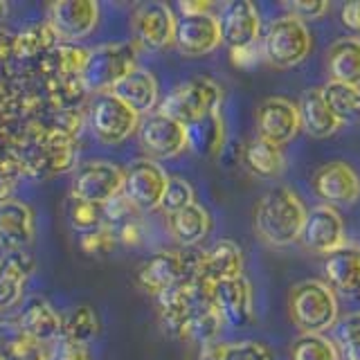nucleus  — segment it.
Masks as SVG:
<instances>
[{"label":"nucleus","mask_w":360,"mask_h":360,"mask_svg":"<svg viewBox=\"0 0 360 360\" xmlns=\"http://www.w3.org/2000/svg\"><path fill=\"white\" fill-rule=\"evenodd\" d=\"M304 219L307 207L290 187L266 191L255 207V230L270 248H286L300 241Z\"/></svg>","instance_id":"f257e3e1"},{"label":"nucleus","mask_w":360,"mask_h":360,"mask_svg":"<svg viewBox=\"0 0 360 360\" xmlns=\"http://www.w3.org/2000/svg\"><path fill=\"white\" fill-rule=\"evenodd\" d=\"M288 313L302 333H322L338 324V300L329 284L304 279L288 295Z\"/></svg>","instance_id":"f03ea898"},{"label":"nucleus","mask_w":360,"mask_h":360,"mask_svg":"<svg viewBox=\"0 0 360 360\" xmlns=\"http://www.w3.org/2000/svg\"><path fill=\"white\" fill-rule=\"evenodd\" d=\"M135 68H138V48H135V43H106L88 52L79 82H82L84 90H90L95 95L110 93Z\"/></svg>","instance_id":"7ed1b4c3"},{"label":"nucleus","mask_w":360,"mask_h":360,"mask_svg":"<svg viewBox=\"0 0 360 360\" xmlns=\"http://www.w3.org/2000/svg\"><path fill=\"white\" fill-rule=\"evenodd\" d=\"M221 104H223V90L214 79L191 77L187 82L178 84L160 101L158 110L189 127V124H196L214 115V112H219Z\"/></svg>","instance_id":"20e7f679"},{"label":"nucleus","mask_w":360,"mask_h":360,"mask_svg":"<svg viewBox=\"0 0 360 360\" xmlns=\"http://www.w3.org/2000/svg\"><path fill=\"white\" fill-rule=\"evenodd\" d=\"M311 45L313 41L307 22L292 14H281L270 20L266 27L262 52L270 65L288 70L307 59L311 54Z\"/></svg>","instance_id":"39448f33"},{"label":"nucleus","mask_w":360,"mask_h":360,"mask_svg":"<svg viewBox=\"0 0 360 360\" xmlns=\"http://www.w3.org/2000/svg\"><path fill=\"white\" fill-rule=\"evenodd\" d=\"M212 290L214 288L202 284L198 277H191L158 295V318H160L162 331L176 340H187L191 315H194L200 300L212 297Z\"/></svg>","instance_id":"423d86ee"},{"label":"nucleus","mask_w":360,"mask_h":360,"mask_svg":"<svg viewBox=\"0 0 360 360\" xmlns=\"http://www.w3.org/2000/svg\"><path fill=\"white\" fill-rule=\"evenodd\" d=\"M200 252L183 248V250H160L146 259L138 273V284L149 295L158 297L180 281L196 277Z\"/></svg>","instance_id":"0eeeda50"},{"label":"nucleus","mask_w":360,"mask_h":360,"mask_svg":"<svg viewBox=\"0 0 360 360\" xmlns=\"http://www.w3.org/2000/svg\"><path fill=\"white\" fill-rule=\"evenodd\" d=\"M140 120L138 112L112 93L95 95L90 104V131L97 142L106 146L127 142L133 133H138Z\"/></svg>","instance_id":"6e6552de"},{"label":"nucleus","mask_w":360,"mask_h":360,"mask_svg":"<svg viewBox=\"0 0 360 360\" xmlns=\"http://www.w3.org/2000/svg\"><path fill=\"white\" fill-rule=\"evenodd\" d=\"M72 198L93 205H108L124 194V169L108 160H90L75 169Z\"/></svg>","instance_id":"1a4fd4ad"},{"label":"nucleus","mask_w":360,"mask_h":360,"mask_svg":"<svg viewBox=\"0 0 360 360\" xmlns=\"http://www.w3.org/2000/svg\"><path fill=\"white\" fill-rule=\"evenodd\" d=\"M138 140L142 151L149 155V160H172V158L180 155L187 146V127L160 110H153L149 115L140 120L138 127Z\"/></svg>","instance_id":"9d476101"},{"label":"nucleus","mask_w":360,"mask_h":360,"mask_svg":"<svg viewBox=\"0 0 360 360\" xmlns=\"http://www.w3.org/2000/svg\"><path fill=\"white\" fill-rule=\"evenodd\" d=\"M169 183V174L160 162L140 158L124 169V196H127L140 212L160 210L165 189Z\"/></svg>","instance_id":"9b49d317"},{"label":"nucleus","mask_w":360,"mask_h":360,"mask_svg":"<svg viewBox=\"0 0 360 360\" xmlns=\"http://www.w3.org/2000/svg\"><path fill=\"white\" fill-rule=\"evenodd\" d=\"M45 22L59 41L77 43L95 32L99 22V5L95 0H56L48 7Z\"/></svg>","instance_id":"f8f14e48"},{"label":"nucleus","mask_w":360,"mask_h":360,"mask_svg":"<svg viewBox=\"0 0 360 360\" xmlns=\"http://www.w3.org/2000/svg\"><path fill=\"white\" fill-rule=\"evenodd\" d=\"M221 39L234 54L250 52L262 37V18L250 0H232L219 14Z\"/></svg>","instance_id":"ddd939ff"},{"label":"nucleus","mask_w":360,"mask_h":360,"mask_svg":"<svg viewBox=\"0 0 360 360\" xmlns=\"http://www.w3.org/2000/svg\"><path fill=\"white\" fill-rule=\"evenodd\" d=\"M178 16L167 3H142L133 11V37L144 50L160 52L174 45Z\"/></svg>","instance_id":"4468645a"},{"label":"nucleus","mask_w":360,"mask_h":360,"mask_svg":"<svg viewBox=\"0 0 360 360\" xmlns=\"http://www.w3.org/2000/svg\"><path fill=\"white\" fill-rule=\"evenodd\" d=\"M302 245L311 252L331 255L333 250L345 245V223L340 212L331 205H315L307 210V219L300 234Z\"/></svg>","instance_id":"2eb2a0df"},{"label":"nucleus","mask_w":360,"mask_h":360,"mask_svg":"<svg viewBox=\"0 0 360 360\" xmlns=\"http://www.w3.org/2000/svg\"><path fill=\"white\" fill-rule=\"evenodd\" d=\"M313 189L326 205L347 207L360 198V176L342 160L324 162L313 174Z\"/></svg>","instance_id":"dca6fc26"},{"label":"nucleus","mask_w":360,"mask_h":360,"mask_svg":"<svg viewBox=\"0 0 360 360\" xmlns=\"http://www.w3.org/2000/svg\"><path fill=\"white\" fill-rule=\"evenodd\" d=\"M300 110L286 97H268L257 110V138L275 146L288 144L300 133Z\"/></svg>","instance_id":"f3484780"},{"label":"nucleus","mask_w":360,"mask_h":360,"mask_svg":"<svg viewBox=\"0 0 360 360\" xmlns=\"http://www.w3.org/2000/svg\"><path fill=\"white\" fill-rule=\"evenodd\" d=\"M223 43L219 16L200 14V16H178L176 22V50L187 59L207 56Z\"/></svg>","instance_id":"a211bd4d"},{"label":"nucleus","mask_w":360,"mask_h":360,"mask_svg":"<svg viewBox=\"0 0 360 360\" xmlns=\"http://www.w3.org/2000/svg\"><path fill=\"white\" fill-rule=\"evenodd\" d=\"M16 331L25 335L27 340L48 347L63 335V315L45 297L34 295L25 302V307L18 313Z\"/></svg>","instance_id":"6ab92c4d"},{"label":"nucleus","mask_w":360,"mask_h":360,"mask_svg":"<svg viewBox=\"0 0 360 360\" xmlns=\"http://www.w3.org/2000/svg\"><path fill=\"white\" fill-rule=\"evenodd\" d=\"M212 300L219 315L223 318V324H230L234 329L248 326L255 318L252 286L245 277L221 281V284L214 286Z\"/></svg>","instance_id":"aec40b11"},{"label":"nucleus","mask_w":360,"mask_h":360,"mask_svg":"<svg viewBox=\"0 0 360 360\" xmlns=\"http://www.w3.org/2000/svg\"><path fill=\"white\" fill-rule=\"evenodd\" d=\"M37 234L34 212L22 200H0V250L22 252Z\"/></svg>","instance_id":"412c9836"},{"label":"nucleus","mask_w":360,"mask_h":360,"mask_svg":"<svg viewBox=\"0 0 360 360\" xmlns=\"http://www.w3.org/2000/svg\"><path fill=\"white\" fill-rule=\"evenodd\" d=\"M196 277L214 288L221 281L243 277V255L241 248L230 239H221L214 243L210 250L200 252V262Z\"/></svg>","instance_id":"4be33fe9"},{"label":"nucleus","mask_w":360,"mask_h":360,"mask_svg":"<svg viewBox=\"0 0 360 360\" xmlns=\"http://www.w3.org/2000/svg\"><path fill=\"white\" fill-rule=\"evenodd\" d=\"M34 257L30 252H11L0 259V313L18 307L27 281L34 273Z\"/></svg>","instance_id":"5701e85b"},{"label":"nucleus","mask_w":360,"mask_h":360,"mask_svg":"<svg viewBox=\"0 0 360 360\" xmlns=\"http://www.w3.org/2000/svg\"><path fill=\"white\" fill-rule=\"evenodd\" d=\"M324 275L331 290L335 288L347 297L360 295V245L345 243L324 259Z\"/></svg>","instance_id":"b1692460"},{"label":"nucleus","mask_w":360,"mask_h":360,"mask_svg":"<svg viewBox=\"0 0 360 360\" xmlns=\"http://www.w3.org/2000/svg\"><path fill=\"white\" fill-rule=\"evenodd\" d=\"M110 93L117 95L124 104L133 108L140 117H144L155 110L158 99H160V86H158V79L149 70L135 68V70L124 77Z\"/></svg>","instance_id":"393cba45"},{"label":"nucleus","mask_w":360,"mask_h":360,"mask_svg":"<svg viewBox=\"0 0 360 360\" xmlns=\"http://www.w3.org/2000/svg\"><path fill=\"white\" fill-rule=\"evenodd\" d=\"M326 72L329 82H340L360 88V39L342 37L326 50Z\"/></svg>","instance_id":"a878e982"},{"label":"nucleus","mask_w":360,"mask_h":360,"mask_svg":"<svg viewBox=\"0 0 360 360\" xmlns=\"http://www.w3.org/2000/svg\"><path fill=\"white\" fill-rule=\"evenodd\" d=\"M300 110V124L311 138H331V135L340 129V124L333 117V112L326 106V101L322 97V88H309L304 90V95L297 104Z\"/></svg>","instance_id":"bb28decb"},{"label":"nucleus","mask_w":360,"mask_h":360,"mask_svg":"<svg viewBox=\"0 0 360 360\" xmlns=\"http://www.w3.org/2000/svg\"><path fill=\"white\" fill-rule=\"evenodd\" d=\"M167 225H169V234L174 236V241L178 245L194 248L207 236L212 228V219L205 207L198 205V202H191L189 207L167 217Z\"/></svg>","instance_id":"cd10ccee"},{"label":"nucleus","mask_w":360,"mask_h":360,"mask_svg":"<svg viewBox=\"0 0 360 360\" xmlns=\"http://www.w3.org/2000/svg\"><path fill=\"white\" fill-rule=\"evenodd\" d=\"M243 162L259 178H277L284 174L286 158L281 146L264 142L262 138H255L252 142L245 144Z\"/></svg>","instance_id":"c85d7f7f"},{"label":"nucleus","mask_w":360,"mask_h":360,"mask_svg":"<svg viewBox=\"0 0 360 360\" xmlns=\"http://www.w3.org/2000/svg\"><path fill=\"white\" fill-rule=\"evenodd\" d=\"M322 97L340 127H345V124H360V88L358 86L326 82L322 86Z\"/></svg>","instance_id":"c756f323"},{"label":"nucleus","mask_w":360,"mask_h":360,"mask_svg":"<svg viewBox=\"0 0 360 360\" xmlns=\"http://www.w3.org/2000/svg\"><path fill=\"white\" fill-rule=\"evenodd\" d=\"M187 138H189V146L194 151L205 155H217L225 144V124L221 110L196 124H189Z\"/></svg>","instance_id":"7c9ffc66"},{"label":"nucleus","mask_w":360,"mask_h":360,"mask_svg":"<svg viewBox=\"0 0 360 360\" xmlns=\"http://www.w3.org/2000/svg\"><path fill=\"white\" fill-rule=\"evenodd\" d=\"M221 329H223V318L219 315L217 307H214V300L212 297L200 300L189 322V340H196L200 347L212 345L217 342Z\"/></svg>","instance_id":"2f4dec72"},{"label":"nucleus","mask_w":360,"mask_h":360,"mask_svg":"<svg viewBox=\"0 0 360 360\" xmlns=\"http://www.w3.org/2000/svg\"><path fill=\"white\" fill-rule=\"evenodd\" d=\"M56 43H59V39H56V34L48 22H34L14 39V54H18L20 59H30V56L52 50Z\"/></svg>","instance_id":"473e14b6"},{"label":"nucleus","mask_w":360,"mask_h":360,"mask_svg":"<svg viewBox=\"0 0 360 360\" xmlns=\"http://www.w3.org/2000/svg\"><path fill=\"white\" fill-rule=\"evenodd\" d=\"M43 165H48L54 174H63V172H70L75 167V144L70 140V135L63 133V131H54L50 133L48 138L43 142Z\"/></svg>","instance_id":"72a5a7b5"},{"label":"nucleus","mask_w":360,"mask_h":360,"mask_svg":"<svg viewBox=\"0 0 360 360\" xmlns=\"http://www.w3.org/2000/svg\"><path fill=\"white\" fill-rule=\"evenodd\" d=\"M99 331L97 313L88 304H79L63 318V335L75 342L90 345Z\"/></svg>","instance_id":"f704fd0d"},{"label":"nucleus","mask_w":360,"mask_h":360,"mask_svg":"<svg viewBox=\"0 0 360 360\" xmlns=\"http://www.w3.org/2000/svg\"><path fill=\"white\" fill-rule=\"evenodd\" d=\"M290 360H340V352L322 333H302L290 349Z\"/></svg>","instance_id":"c9c22d12"},{"label":"nucleus","mask_w":360,"mask_h":360,"mask_svg":"<svg viewBox=\"0 0 360 360\" xmlns=\"http://www.w3.org/2000/svg\"><path fill=\"white\" fill-rule=\"evenodd\" d=\"M191 202H196L194 200V187H191L185 178L169 176V183H167L165 196H162V202H160V210L167 214V217H172V214L189 207Z\"/></svg>","instance_id":"e433bc0d"},{"label":"nucleus","mask_w":360,"mask_h":360,"mask_svg":"<svg viewBox=\"0 0 360 360\" xmlns=\"http://www.w3.org/2000/svg\"><path fill=\"white\" fill-rule=\"evenodd\" d=\"M70 223H72V228L79 230L82 234H88V232L101 228V225H106L104 205H93V202L75 200L70 207Z\"/></svg>","instance_id":"4c0bfd02"},{"label":"nucleus","mask_w":360,"mask_h":360,"mask_svg":"<svg viewBox=\"0 0 360 360\" xmlns=\"http://www.w3.org/2000/svg\"><path fill=\"white\" fill-rule=\"evenodd\" d=\"M0 360H45V347L16 331L14 338L0 345Z\"/></svg>","instance_id":"58836bf2"},{"label":"nucleus","mask_w":360,"mask_h":360,"mask_svg":"<svg viewBox=\"0 0 360 360\" xmlns=\"http://www.w3.org/2000/svg\"><path fill=\"white\" fill-rule=\"evenodd\" d=\"M45 360H93V354H90L88 345L75 342L70 338L61 335L59 340L45 347Z\"/></svg>","instance_id":"ea45409f"},{"label":"nucleus","mask_w":360,"mask_h":360,"mask_svg":"<svg viewBox=\"0 0 360 360\" xmlns=\"http://www.w3.org/2000/svg\"><path fill=\"white\" fill-rule=\"evenodd\" d=\"M221 360H273L268 347L255 340H241L232 345H223Z\"/></svg>","instance_id":"a19ab883"},{"label":"nucleus","mask_w":360,"mask_h":360,"mask_svg":"<svg viewBox=\"0 0 360 360\" xmlns=\"http://www.w3.org/2000/svg\"><path fill=\"white\" fill-rule=\"evenodd\" d=\"M115 241H117V236L108 225H101V228L93 232L82 234V248L88 255H106L115 248Z\"/></svg>","instance_id":"79ce46f5"},{"label":"nucleus","mask_w":360,"mask_h":360,"mask_svg":"<svg viewBox=\"0 0 360 360\" xmlns=\"http://www.w3.org/2000/svg\"><path fill=\"white\" fill-rule=\"evenodd\" d=\"M288 14L297 16L300 20H320L329 14L331 5L326 0H297V3H290L288 5Z\"/></svg>","instance_id":"37998d69"},{"label":"nucleus","mask_w":360,"mask_h":360,"mask_svg":"<svg viewBox=\"0 0 360 360\" xmlns=\"http://www.w3.org/2000/svg\"><path fill=\"white\" fill-rule=\"evenodd\" d=\"M340 20H342V25L352 32V37L360 39V0H354V3H345L342 5Z\"/></svg>","instance_id":"c03bdc74"},{"label":"nucleus","mask_w":360,"mask_h":360,"mask_svg":"<svg viewBox=\"0 0 360 360\" xmlns=\"http://www.w3.org/2000/svg\"><path fill=\"white\" fill-rule=\"evenodd\" d=\"M360 338V313L347 315L345 320L338 322V340L347 342V340H356Z\"/></svg>","instance_id":"a18cd8bd"},{"label":"nucleus","mask_w":360,"mask_h":360,"mask_svg":"<svg viewBox=\"0 0 360 360\" xmlns=\"http://www.w3.org/2000/svg\"><path fill=\"white\" fill-rule=\"evenodd\" d=\"M180 9V16H200V14H212V3H185L178 5Z\"/></svg>","instance_id":"49530a36"},{"label":"nucleus","mask_w":360,"mask_h":360,"mask_svg":"<svg viewBox=\"0 0 360 360\" xmlns=\"http://www.w3.org/2000/svg\"><path fill=\"white\" fill-rule=\"evenodd\" d=\"M340 345H342L340 360H360V338H356V340L340 342Z\"/></svg>","instance_id":"de8ad7c7"},{"label":"nucleus","mask_w":360,"mask_h":360,"mask_svg":"<svg viewBox=\"0 0 360 360\" xmlns=\"http://www.w3.org/2000/svg\"><path fill=\"white\" fill-rule=\"evenodd\" d=\"M221 349H223V345H221V342L205 345V347L200 349L198 360H221Z\"/></svg>","instance_id":"09e8293b"},{"label":"nucleus","mask_w":360,"mask_h":360,"mask_svg":"<svg viewBox=\"0 0 360 360\" xmlns=\"http://www.w3.org/2000/svg\"><path fill=\"white\" fill-rule=\"evenodd\" d=\"M7 16V5L5 3H0V20H3Z\"/></svg>","instance_id":"8fccbe9b"}]
</instances>
